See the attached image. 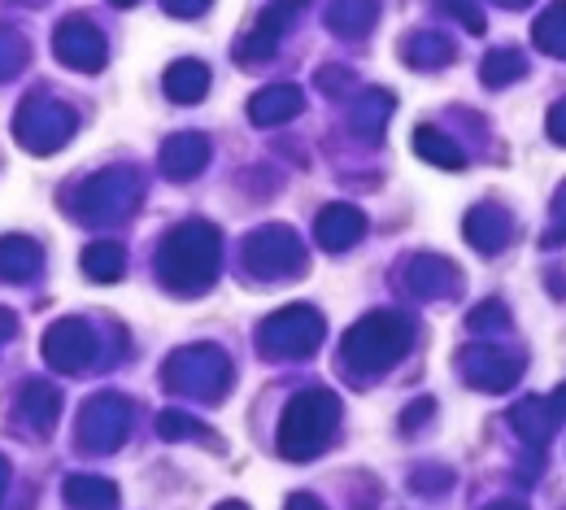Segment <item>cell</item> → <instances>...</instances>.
Masks as SVG:
<instances>
[{"label": "cell", "instance_id": "1", "mask_svg": "<svg viewBox=\"0 0 566 510\" xmlns=\"http://www.w3.org/2000/svg\"><path fill=\"white\" fill-rule=\"evenodd\" d=\"M222 267V236L213 222H179L157 253V275L161 284L179 296H197L218 280Z\"/></svg>", "mask_w": 566, "mask_h": 510}, {"label": "cell", "instance_id": "2", "mask_svg": "<svg viewBox=\"0 0 566 510\" xmlns=\"http://www.w3.org/2000/svg\"><path fill=\"white\" fill-rule=\"evenodd\" d=\"M340 428V397L332 388H305L292 397L280 424V454L292 462L318 458Z\"/></svg>", "mask_w": 566, "mask_h": 510}, {"label": "cell", "instance_id": "3", "mask_svg": "<svg viewBox=\"0 0 566 510\" xmlns=\"http://www.w3.org/2000/svg\"><path fill=\"white\" fill-rule=\"evenodd\" d=\"M415 341V327L406 314H366L357 319L354 327L345 332V345H340V363L349 366L354 375H379L388 366H397L406 358Z\"/></svg>", "mask_w": 566, "mask_h": 510}, {"label": "cell", "instance_id": "4", "mask_svg": "<svg viewBox=\"0 0 566 510\" xmlns=\"http://www.w3.org/2000/svg\"><path fill=\"white\" fill-rule=\"evenodd\" d=\"M166 388H175L179 397H197V402H222L227 384H231V363L222 350L213 345H188L179 354H170V363L161 366Z\"/></svg>", "mask_w": 566, "mask_h": 510}, {"label": "cell", "instance_id": "5", "mask_svg": "<svg viewBox=\"0 0 566 510\" xmlns=\"http://www.w3.org/2000/svg\"><path fill=\"white\" fill-rule=\"evenodd\" d=\"M13 136L27 153H57L62 145H71L74 136V114L66 101H53V96H27L13 114Z\"/></svg>", "mask_w": 566, "mask_h": 510}, {"label": "cell", "instance_id": "6", "mask_svg": "<svg viewBox=\"0 0 566 510\" xmlns=\"http://www.w3.org/2000/svg\"><path fill=\"white\" fill-rule=\"evenodd\" d=\"M78 222H118L140 206V179L136 170H105L92 175L71 197Z\"/></svg>", "mask_w": 566, "mask_h": 510}, {"label": "cell", "instance_id": "7", "mask_svg": "<svg viewBox=\"0 0 566 510\" xmlns=\"http://www.w3.org/2000/svg\"><path fill=\"white\" fill-rule=\"evenodd\" d=\"M244 271L258 280H292L305 271V244L292 227L271 222L244 240Z\"/></svg>", "mask_w": 566, "mask_h": 510}, {"label": "cell", "instance_id": "8", "mask_svg": "<svg viewBox=\"0 0 566 510\" xmlns=\"http://www.w3.org/2000/svg\"><path fill=\"white\" fill-rule=\"evenodd\" d=\"M258 341L271 358H310L323 341V314L310 305H287L262 323Z\"/></svg>", "mask_w": 566, "mask_h": 510}, {"label": "cell", "instance_id": "9", "mask_svg": "<svg viewBox=\"0 0 566 510\" xmlns=\"http://www.w3.org/2000/svg\"><path fill=\"white\" fill-rule=\"evenodd\" d=\"M132 433V406L118 397V393H101L83 406L78 415V449H92V454H109L118 449Z\"/></svg>", "mask_w": 566, "mask_h": 510}, {"label": "cell", "instance_id": "10", "mask_svg": "<svg viewBox=\"0 0 566 510\" xmlns=\"http://www.w3.org/2000/svg\"><path fill=\"white\" fill-rule=\"evenodd\" d=\"M101 354V341L92 332V323L83 319H57L49 332H44V358L53 371H66V375H78L96 363Z\"/></svg>", "mask_w": 566, "mask_h": 510}, {"label": "cell", "instance_id": "11", "mask_svg": "<svg viewBox=\"0 0 566 510\" xmlns=\"http://www.w3.org/2000/svg\"><path fill=\"white\" fill-rule=\"evenodd\" d=\"M458 371L467 375V384H471V388L505 393V388H514V384H518V375H523V354L480 345V350H467V354L458 358Z\"/></svg>", "mask_w": 566, "mask_h": 510}, {"label": "cell", "instance_id": "12", "mask_svg": "<svg viewBox=\"0 0 566 510\" xmlns=\"http://www.w3.org/2000/svg\"><path fill=\"white\" fill-rule=\"evenodd\" d=\"M53 53H57V62H66L71 71H101L105 66V35L87 22V18H66L62 27H57V35H53Z\"/></svg>", "mask_w": 566, "mask_h": 510}, {"label": "cell", "instance_id": "13", "mask_svg": "<svg viewBox=\"0 0 566 510\" xmlns=\"http://www.w3.org/2000/svg\"><path fill=\"white\" fill-rule=\"evenodd\" d=\"M406 292L419 301H449L462 292V271L449 258L436 253H419L406 262Z\"/></svg>", "mask_w": 566, "mask_h": 510}, {"label": "cell", "instance_id": "14", "mask_svg": "<svg viewBox=\"0 0 566 510\" xmlns=\"http://www.w3.org/2000/svg\"><path fill=\"white\" fill-rule=\"evenodd\" d=\"M296 9H301V0H275V4L258 18V27L235 44V58H240V62H266V58L275 53V44H280V35L287 31V22H292Z\"/></svg>", "mask_w": 566, "mask_h": 510}, {"label": "cell", "instance_id": "15", "mask_svg": "<svg viewBox=\"0 0 566 510\" xmlns=\"http://www.w3.org/2000/svg\"><path fill=\"white\" fill-rule=\"evenodd\" d=\"M301 110H305V92H301L296 83L262 87V92L249 101V118H253L258 127H283V123H292Z\"/></svg>", "mask_w": 566, "mask_h": 510}, {"label": "cell", "instance_id": "16", "mask_svg": "<svg viewBox=\"0 0 566 510\" xmlns=\"http://www.w3.org/2000/svg\"><path fill=\"white\" fill-rule=\"evenodd\" d=\"M361 236H366V215L354 210V206H327V210L318 215V222H314V240H318L323 249H332V253L354 249Z\"/></svg>", "mask_w": 566, "mask_h": 510}, {"label": "cell", "instance_id": "17", "mask_svg": "<svg viewBox=\"0 0 566 510\" xmlns=\"http://www.w3.org/2000/svg\"><path fill=\"white\" fill-rule=\"evenodd\" d=\"M462 231H467V240L480 249V253H501L505 244H510V236H514V219L501 210V206H475L467 222H462Z\"/></svg>", "mask_w": 566, "mask_h": 510}, {"label": "cell", "instance_id": "18", "mask_svg": "<svg viewBox=\"0 0 566 510\" xmlns=\"http://www.w3.org/2000/svg\"><path fill=\"white\" fill-rule=\"evenodd\" d=\"M206 162H210V140L206 136H197V132H184V136H170L166 148H161V170L170 175V179H192V175H201L206 170Z\"/></svg>", "mask_w": 566, "mask_h": 510}, {"label": "cell", "instance_id": "19", "mask_svg": "<svg viewBox=\"0 0 566 510\" xmlns=\"http://www.w3.org/2000/svg\"><path fill=\"white\" fill-rule=\"evenodd\" d=\"M18 415L27 424H35L40 437H49L57 428V415H62V393L53 384H44V379H31L22 388V397H18Z\"/></svg>", "mask_w": 566, "mask_h": 510}, {"label": "cell", "instance_id": "20", "mask_svg": "<svg viewBox=\"0 0 566 510\" xmlns=\"http://www.w3.org/2000/svg\"><path fill=\"white\" fill-rule=\"evenodd\" d=\"M510 424H514V433L527 440L532 449H545L549 437H554V428H558V415H554L549 397H527V402L514 406Z\"/></svg>", "mask_w": 566, "mask_h": 510}, {"label": "cell", "instance_id": "21", "mask_svg": "<svg viewBox=\"0 0 566 510\" xmlns=\"http://www.w3.org/2000/svg\"><path fill=\"white\" fill-rule=\"evenodd\" d=\"M40 267H44V253H40L35 240H27V236H4L0 240V280L22 284V280L40 275Z\"/></svg>", "mask_w": 566, "mask_h": 510}, {"label": "cell", "instance_id": "22", "mask_svg": "<svg viewBox=\"0 0 566 510\" xmlns=\"http://www.w3.org/2000/svg\"><path fill=\"white\" fill-rule=\"evenodd\" d=\"M401 58H406L415 71L449 66V62H453V40L440 35V31H415V35L401 40Z\"/></svg>", "mask_w": 566, "mask_h": 510}, {"label": "cell", "instance_id": "23", "mask_svg": "<svg viewBox=\"0 0 566 510\" xmlns=\"http://www.w3.org/2000/svg\"><path fill=\"white\" fill-rule=\"evenodd\" d=\"M206 92H210V66H206V62L184 58V62H175V66L166 71V96H170V101L192 105V101H201Z\"/></svg>", "mask_w": 566, "mask_h": 510}, {"label": "cell", "instance_id": "24", "mask_svg": "<svg viewBox=\"0 0 566 510\" xmlns=\"http://www.w3.org/2000/svg\"><path fill=\"white\" fill-rule=\"evenodd\" d=\"M78 262H83L87 280H101V284H114V280H123V271H127V253H123V244H114V240L87 244Z\"/></svg>", "mask_w": 566, "mask_h": 510}, {"label": "cell", "instance_id": "25", "mask_svg": "<svg viewBox=\"0 0 566 510\" xmlns=\"http://www.w3.org/2000/svg\"><path fill=\"white\" fill-rule=\"evenodd\" d=\"M410 148H415L423 162L440 166V170H462V166H467V153L453 145L444 132H436V127H419L415 140H410Z\"/></svg>", "mask_w": 566, "mask_h": 510}, {"label": "cell", "instance_id": "26", "mask_svg": "<svg viewBox=\"0 0 566 510\" xmlns=\"http://www.w3.org/2000/svg\"><path fill=\"white\" fill-rule=\"evenodd\" d=\"M379 18V4L375 0H332L327 9V27L340 31V35H366Z\"/></svg>", "mask_w": 566, "mask_h": 510}, {"label": "cell", "instance_id": "27", "mask_svg": "<svg viewBox=\"0 0 566 510\" xmlns=\"http://www.w3.org/2000/svg\"><path fill=\"white\" fill-rule=\"evenodd\" d=\"M66 502L74 510H114L118 507V493L101 476H71L66 480Z\"/></svg>", "mask_w": 566, "mask_h": 510}, {"label": "cell", "instance_id": "28", "mask_svg": "<svg viewBox=\"0 0 566 510\" xmlns=\"http://www.w3.org/2000/svg\"><path fill=\"white\" fill-rule=\"evenodd\" d=\"M388 118H392V92H379V87L366 92L349 110V127H354L357 136H379Z\"/></svg>", "mask_w": 566, "mask_h": 510}, {"label": "cell", "instance_id": "29", "mask_svg": "<svg viewBox=\"0 0 566 510\" xmlns=\"http://www.w3.org/2000/svg\"><path fill=\"white\" fill-rule=\"evenodd\" d=\"M532 44H536L541 53L563 58L566 62V0L549 4V9L536 18V27H532Z\"/></svg>", "mask_w": 566, "mask_h": 510}, {"label": "cell", "instance_id": "30", "mask_svg": "<svg viewBox=\"0 0 566 510\" xmlns=\"http://www.w3.org/2000/svg\"><path fill=\"white\" fill-rule=\"evenodd\" d=\"M523 74H527V62H523V53H518V49H493V53L484 58V66H480L484 87H505V83H518Z\"/></svg>", "mask_w": 566, "mask_h": 510}, {"label": "cell", "instance_id": "31", "mask_svg": "<svg viewBox=\"0 0 566 510\" xmlns=\"http://www.w3.org/2000/svg\"><path fill=\"white\" fill-rule=\"evenodd\" d=\"M467 327H471L475 336H501V332H510V314H505V305H501V301H484V305H475V310H471Z\"/></svg>", "mask_w": 566, "mask_h": 510}, {"label": "cell", "instance_id": "32", "mask_svg": "<svg viewBox=\"0 0 566 510\" xmlns=\"http://www.w3.org/2000/svg\"><path fill=\"white\" fill-rule=\"evenodd\" d=\"M27 58H31V44L18 31H0V79H13L27 66Z\"/></svg>", "mask_w": 566, "mask_h": 510}, {"label": "cell", "instance_id": "33", "mask_svg": "<svg viewBox=\"0 0 566 510\" xmlns=\"http://www.w3.org/2000/svg\"><path fill=\"white\" fill-rule=\"evenodd\" d=\"M157 433L161 440H188V437H206V428L192 419V415H184V410H166L161 419H157Z\"/></svg>", "mask_w": 566, "mask_h": 510}, {"label": "cell", "instance_id": "34", "mask_svg": "<svg viewBox=\"0 0 566 510\" xmlns=\"http://www.w3.org/2000/svg\"><path fill=\"white\" fill-rule=\"evenodd\" d=\"M444 9H449L467 31L484 35V13H480V4H475V0H444Z\"/></svg>", "mask_w": 566, "mask_h": 510}, {"label": "cell", "instance_id": "35", "mask_svg": "<svg viewBox=\"0 0 566 510\" xmlns=\"http://www.w3.org/2000/svg\"><path fill=\"white\" fill-rule=\"evenodd\" d=\"M410 480H415L419 493H440V489H449L453 476H449V471H431V467H423V471H415Z\"/></svg>", "mask_w": 566, "mask_h": 510}, {"label": "cell", "instance_id": "36", "mask_svg": "<svg viewBox=\"0 0 566 510\" xmlns=\"http://www.w3.org/2000/svg\"><path fill=\"white\" fill-rule=\"evenodd\" d=\"M166 4V13H175V18H197L201 9H210V0H161Z\"/></svg>", "mask_w": 566, "mask_h": 510}, {"label": "cell", "instance_id": "37", "mask_svg": "<svg viewBox=\"0 0 566 510\" xmlns=\"http://www.w3.org/2000/svg\"><path fill=\"white\" fill-rule=\"evenodd\" d=\"M549 136H554L558 145H566V101H558V105L549 110Z\"/></svg>", "mask_w": 566, "mask_h": 510}, {"label": "cell", "instance_id": "38", "mask_svg": "<svg viewBox=\"0 0 566 510\" xmlns=\"http://www.w3.org/2000/svg\"><path fill=\"white\" fill-rule=\"evenodd\" d=\"M318 83H323L327 92H345V87H349V74H340L336 66H327V71L318 74Z\"/></svg>", "mask_w": 566, "mask_h": 510}, {"label": "cell", "instance_id": "39", "mask_svg": "<svg viewBox=\"0 0 566 510\" xmlns=\"http://www.w3.org/2000/svg\"><path fill=\"white\" fill-rule=\"evenodd\" d=\"M287 510H323V502L310 493H296V498H287Z\"/></svg>", "mask_w": 566, "mask_h": 510}, {"label": "cell", "instance_id": "40", "mask_svg": "<svg viewBox=\"0 0 566 510\" xmlns=\"http://www.w3.org/2000/svg\"><path fill=\"white\" fill-rule=\"evenodd\" d=\"M549 406H554V415H558V419H566V384L549 397Z\"/></svg>", "mask_w": 566, "mask_h": 510}, {"label": "cell", "instance_id": "41", "mask_svg": "<svg viewBox=\"0 0 566 510\" xmlns=\"http://www.w3.org/2000/svg\"><path fill=\"white\" fill-rule=\"evenodd\" d=\"M489 510H527L523 502H514V498H501V502H493Z\"/></svg>", "mask_w": 566, "mask_h": 510}, {"label": "cell", "instance_id": "42", "mask_svg": "<svg viewBox=\"0 0 566 510\" xmlns=\"http://www.w3.org/2000/svg\"><path fill=\"white\" fill-rule=\"evenodd\" d=\"M4 489H9V462L0 458V498H4Z\"/></svg>", "mask_w": 566, "mask_h": 510}, {"label": "cell", "instance_id": "43", "mask_svg": "<svg viewBox=\"0 0 566 510\" xmlns=\"http://www.w3.org/2000/svg\"><path fill=\"white\" fill-rule=\"evenodd\" d=\"M496 4H505V9H523L527 0H496Z\"/></svg>", "mask_w": 566, "mask_h": 510}, {"label": "cell", "instance_id": "44", "mask_svg": "<svg viewBox=\"0 0 566 510\" xmlns=\"http://www.w3.org/2000/svg\"><path fill=\"white\" fill-rule=\"evenodd\" d=\"M218 510H249V507H244V502H222Z\"/></svg>", "mask_w": 566, "mask_h": 510}, {"label": "cell", "instance_id": "45", "mask_svg": "<svg viewBox=\"0 0 566 510\" xmlns=\"http://www.w3.org/2000/svg\"><path fill=\"white\" fill-rule=\"evenodd\" d=\"M114 4H123V9H127V4H136V0H114Z\"/></svg>", "mask_w": 566, "mask_h": 510}]
</instances>
